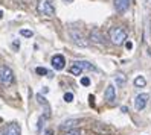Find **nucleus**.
<instances>
[{
    "label": "nucleus",
    "instance_id": "obj_19",
    "mask_svg": "<svg viewBox=\"0 0 151 135\" xmlns=\"http://www.w3.org/2000/svg\"><path fill=\"white\" fill-rule=\"evenodd\" d=\"M72 100H73V94H72V93H66V94H64V102L70 103Z\"/></svg>",
    "mask_w": 151,
    "mask_h": 135
},
{
    "label": "nucleus",
    "instance_id": "obj_21",
    "mask_svg": "<svg viewBox=\"0 0 151 135\" xmlns=\"http://www.w3.org/2000/svg\"><path fill=\"white\" fill-rule=\"evenodd\" d=\"M125 46H127V49H131V47H133V44L128 41V43H125Z\"/></svg>",
    "mask_w": 151,
    "mask_h": 135
},
{
    "label": "nucleus",
    "instance_id": "obj_12",
    "mask_svg": "<svg viewBox=\"0 0 151 135\" xmlns=\"http://www.w3.org/2000/svg\"><path fill=\"white\" fill-rule=\"evenodd\" d=\"M114 80H116V84L119 87H124V85H125V82H127V77H125V75H124V73H118L116 76H114Z\"/></svg>",
    "mask_w": 151,
    "mask_h": 135
},
{
    "label": "nucleus",
    "instance_id": "obj_1",
    "mask_svg": "<svg viewBox=\"0 0 151 135\" xmlns=\"http://www.w3.org/2000/svg\"><path fill=\"white\" fill-rule=\"evenodd\" d=\"M109 37H110V41L113 44L122 46V44L127 41V32H125V29H122L121 26H113L109 31Z\"/></svg>",
    "mask_w": 151,
    "mask_h": 135
},
{
    "label": "nucleus",
    "instance_id": "obj_7",
    "mask_svg": "<svg viewBox=\"0 0 151 135\" xmlns=\"http://www.w3.org/2000/svg\"><path fill=\"white\" fill-rule=\"evenodd\" d=\"M50 62H52V67L55 70H63L66 67V59H64L63 55H54Z\"/></svg>",
    "mask_w": 151,
    "mask_h": 135
},
{
    "label": "nucleus",
    "instance_id": "obj_14",
    "mask_svg": "<svg viewBox=\"0 0 151 135\" xmlns=\"http://www.w3.org/2000/svg\"><path fill=\"white\" fill-rule=\"evenodd\" d=\"M69 71H70V75H73V76H79V75H81V73H83V70H81V68H79L78 65H75V64H73L72 67H70V68H69Z\"/></svg>",
    "mask_w": 151,
    "mask_h": 135
},
{
    "label": "nucleus",
    "instance_id": "obj_18",
    "mask_svg": "<svg viewBox=\"0 0 151 135\" xmlns=\"http://www.w3.org/2000/svg\"><path fill=\"white\" fill-rule=\"evenodd\" d=\"M35 73L40 75V76H46L47 75V70L43 68V67H38V68H35Z\"/></svg>",
    "mask_w": 151,
    "mask_h": 135
},
{
    "label": "nucleus",
    "instance_id": "obj_17",
    "mask_svg": "<svg viewBox=\"0 0 151 135\" xmlns=\"http://www.w3.org/2000/svg\"><path fill=\"white\" fill-rule=\"evenodd\" d=\"M20 35H22V37H26V38H31V37H32V31H29V29H22V31H20Z\"/></svg>",
    "mask_w": 151,
    "mask_h": 135
},
{
    "label": "nucleus",
    "instance_id": "obj_2",
    "mask_svg": "<svg viewBox=\"0 0 151 135\" xmlns=\"http://www.w3.org/2000/svg\"><path fill=\"white\" fill-rule=\"evenodd\" d=\"M14 82V71L8 65H0V84L9 87Z\"/></svg>",
    "mask_w": 151,
    "mask_h": 135
},
{
    "label": "nucleus",
    "instance_id": "obj_24",
    "mask_svg": "<svg viewBox=\"0 0 151 135\" xmlns=\"http://www.w3.org/2000/svg\"><path fill=\"white\" fill-rule=\"evenodd\" d=\"M147 2H148V3H151V0H147Z\"/></svg>",
    "mask_w": 151,
    "mask_h": 135
},
{
    "label": "nucleus",
    "instance_id": "obj_3",
    "mask_svg": "<svg viewBox=\"0 0 151 135\" xmlns=\"http://www.w3.org/2000/svg\"><path fill=\"white\" fill-rule=\"evenodd\" d=\"M37 11L43 15H46V17H52L55 14V8L52 5V0H38Z\"/></svg>",
    "mask_w": 151,
    "mask_h": 135
},
{
    "label": "nucleus",
    "instance_id": "obj_15",
    "mask_svg": "<svg viewBox=\"0 0 151 135\" xmlns=\"http://www.w3.org/2000/svg\"><path fill=\"white\" fill-rule=\"evenodd\" d=\"M78 122L79 120H67L63 126H61V128H63V129H67V128H70V126H75V124H78Z\"/></svg>",
    "mask_w": 151,
    "mask_h": 135
},
{
    "label": "nucleus",
    "instance_id": "obj_6",
    "mask_svg": "<svg viewBox=\"0 0 151 135\" xmlns=\"http://www.w3.org/2000/svg\"><path fill=\"white\" fill-rule=\"evenodd\" d=\"M148 99H150V96H148L147 93L137 94V96H136V99H134V108H136L137 111H142V109H144V108L147 106Z\"/></svg>",
    "mask_w": 151,
    "mask_h": 135
},
{
    "label": "nucleus",
    "instance_id": "obj_16",
    "mask_svg": "<svg viewBox=\"0 0 151 135\" xmlns=\"http://www.w3.org/2000/svg\"><path fill=\"white\" fill-rule=\"evenodd\" d=\"M63 135H83V131H79V129H70V131L64 132Z\"/></svg>",
    "mask_w": 151,
    "mask_h": 135
},
{
    "label": "nucleus",
    "instance_id": "obj_13",
    "mask_svg": "<svg viewBox=\"0 0 151 135\" xmlns=\"http://www.w3.org/2000/svg\"><path fill=\"white\" fill-rule=\"evenodd\" d=\"M147 85V79L144 77V76H137L136 79H134V87H137V88H144Z\"/></svg>",
    "mask_w": 151,
    "mask_h": 135
},
{
    "label": "nucleus",
    "instance_id": "obj_23",
    "mask_svg": "<svg viewBox=\"0 0 151 135\" xmlns=\"http://www.w3.org/2000/svg\"><path fill=\"white\" fill-rule=\"evenodd\" d=\"M2 17H3V12H2V11H0V18H2Z\"/></svg>",
    "mask_w": 151,
    "mask_h": 135
},
{
    "label": "nucleus",
    "instance_id": "obj_9",
    "mask_svg": "<svg viewBox=\"0 0 151 135\" xmlns=\"http://www.w3.org/2000/svg\"><path fill=\"white\" fill-rule=\"evenodd\" d=\"M104 99L107 100L109 103H113L114 99H116V90H114L113 85H109L105 88V93H104Z\"/></svg>",
    "mask_w": 151,
    "mask_h": 135
},
{
    "label": "nucleus",
    "instance_id": "obj_5",
    "mask_svg": "<svg viewBox=\"0 0 151 135\" xmlns=\"http://www.w3.org/2000/svg\"><path fill=\"white\" fill-rule=\"evenodd\" d=\"M0 135H22V129L19 123H8L6 126H3L2 131H0Z\"/></svg>",
    "mask_w": 151,
    "mask_h": 135
},
{
    "label": "nucleus",
    "instance_id": "obj_20",
    "mask_svg": "<svg viewBox=\"0 0 151 135\" xmlns=\"http://www.w3.org/2000/svg\"><path fill=\"white\" fill-rule=\"evenodd\" d=\"M81 85H84V87H88V85H90V79H88L87 76H86V77H83V79H81Z\"/></svg>",
    "mask_w": 151,
    "mask_h": 135
},
{
    "label": "nucleus",
    "instance_id": "obj_8",
    "mask_svg": "<svg viewBox=\"0 0 151 135\" xmlns=\"http://www.w3.org/2000/svg\"><path fill=\"white\" fill-rule=\"evenodd\" d=\"M113 5H114V9L118 12L124 14V12H127L128 8H130V0H114Z\"/></svg>",
    "mask_w": 151,
    "mask_h": 135
},
{
    "label": "nucleus",
    "instance_id": "obj_11",
    "mask_svg": "<svg viewBox=\"0 0 151 135\" xmlns=\"http://www.w3.org/2000/svg\"><path fill=\"white\" fill-rule=\"evenodd\" d=\"M75 65H78L81 70H88V71H96L98 70L95 65H92L90 62H87V61H76Z\"/></svg>",
    "mask_w": 151,
    "mask_h": 135
},
{
    "label": "nucleus",
    "instance_id": "obj_10",
    "mask_svg": "<svg viewBox=\"0 0 151 135\" xmlns=\"http://www.w3.org/2000/svg\"><path fill=\"white\" fill-rule=\"evenodd\" d=\"M90 40L93 43H98V44H104V37H102V33L98 31V29H93L90 32Z\"/></svg>",
    "mask_w": 151,
    "mask_h": 135
},
{
    "label": "nucleus",
    "instance_id": "obj_22",
    "mask_svg": "<svg viewBox=\"0 0 151 135\" xmlns=\"http://www.w3.org/2000/svg\"><path fill=\"white\" fill-rule=\"evenodd\" d=\"M64 2H66V3H70V2H73V0H64Z\"/></svg>",
    "mask_w": 151,
    "mask_h": 135
},
{
    "label": "nucleus",
    "instance_id": "obj_4",
    "mask_svg": "<svg viewBox=\"0 0 151 135\" xmlns=\"http://www.w3.org/2000/svg\"><path fill=\"white\" fill-rule=\"evenodd\" d=\"M69 35H70V40L73 41V44L79 47H87L88 46V41L87 38L84 37V33L78 29H69Z\"/></svg>",
    "mask_w": 151,
    "mask_h": 135
}]
</instances>
